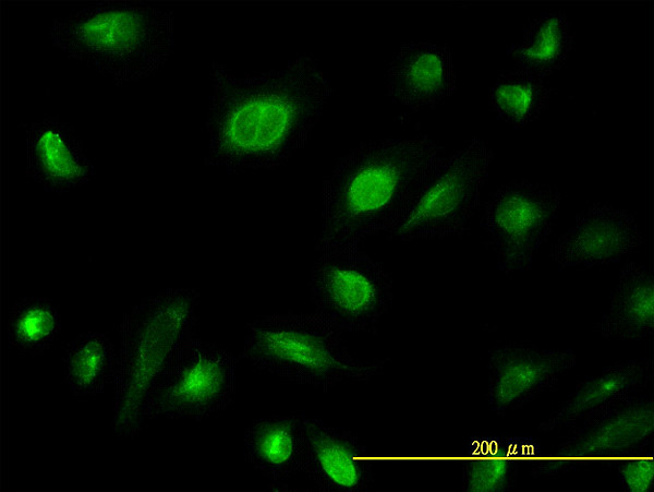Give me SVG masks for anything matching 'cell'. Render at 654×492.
<instances>
[{"mask_svg":"<svg viewBox=\"0 0 654 492\" xmlns=\"http://www.w3.org/2000/svg\"><path fill=\"white\" fill-rule=\"evenodd\" d=\"M211 93L204 165L227 173L275 169L304 147L334 93L317 59L302 55L279 70L234 74L209 69Z\"/></svg>","mask_w":654,"mask_h":492,"instance_id":"1","label":"cell"},{"mask_svg":"<svg viewBox=\"0 0 654 492\" xmlns=\"http://www.w3.org/2000/svg\"><path fill=\"white\" fill-rule=\"evenodd\" d=\"M441 153L438 141L419 135L362 142L338 158L324 180L315 250L359 245L367 236L392 231L431 180Z\"/></svg>","mask_w":654,"mask_h":492,"instance_id":"2","label":"cell"},{"mask_svg":"<svg viewBox=\"0 0 654 492\" xmlns=\"http://www.w3.org/2000/svg\"><path fill=\"white\" fill-rule=\"evenodd\" d=\"M50 44L117 86L148 79L174 55V13L144 1H97L52 20Z\"/></svg>","mask_w":654,"mask_h":492,"instance_id":"3","label":"cell"},{"mask_svg":"<svg viewBox=\"0 0 654 492\" xmlns=\"http://www.w3.org/2000/svg\"><path fill=\"white\" fill-rule=\"evenodd\" d=\"M196 289L167 288L143 298L123 316L114 379V434L136 436L147 389L177 346L195 333Z\"/></svg>","mask_w":654,"mask_h":492,"instance_id":"4","label":"cell"},{"mask_svg":"<svg viewBox=\"0 0 654 492\" xmlns=\"http://www.w3.org/2000/svg\"><path fill=\"white\" fill-rule=\"evenodd\" d=\"M342 332L318 314H272L247 324L241 357L289 381L327 389L340 382H365L387 360H356Z\"/></svg>","mask_w":654,"mask_h":492,"instance_id":"5","label":"cell"},{"mask_svg":"<svg viewBox=\"0 0 654 492\" xmlns=\"http://www.w3.org/2000/svg\"><path fill=\"white\" fill-rule=\"evenodd\" d=\"M237 358L215 343L186 336L154 376L145 395L144 423L157 418L202 421L231 405Z\"/></svg>","mask_w":654,"mask_h":492,"instance_id":"6","label":"cell"},{"mask_svg":"<svg viewBox=\"0 0 654 492\" xmlns=\"http://www.w3.org/2000/svg\"><path fill=\"white\" fill-rule=\"evenodd\" d=\"M318 252L308 281L315 313L341 332H375L392 302L388 272L359 245Z\"/></svg>","mask_w":654,"mask_h":492,"instance_id":"7","label":"cell"},{"mask_svg":"<svg viewBox=\"0 0 654 492\" xmlns=\"http://www.w3.org/2000/svg\"><path fill=\"white\" fill-rule=\"evenodd\" d=\"M493 157L492 148L477 137L443 157L419 199L387 237L401 241L462 237L480 205Z\"/></svg>","mask_w":654,"mask_h":492,"instance_id":"8","label":"cell"},{"mask_svg":"<svg viewBox=\"0 0 654 492\" xmlns=\"http://www.w3.org/2000/svg\"><path fill=\"white\" fill-rule=\"evenodd\" d=\"M561 205L552 185L526 180L499 187L484 203L481 228L506 274L529 271L538 248L547 241Z\"/></svg>","mask_w":654,"mask_h":492,"instance_id":"9","label":"cell"},{"mask_svg":"<svg viewBox=\"0 0 654 492\" xmlns=\"http://www.w3.org/2000/svg\"><path fill=\"white\" fill-rule=\"evenodd\" d=\"M545 463L535 464L533 477H558L580 466L610 465L621 452L653 440V399L639 394L623 397L590 415Z\"/></svg>","mask_w":654,"mask_h":492,"instance_id":"10","label":"cell"},{"mask_svg":"<svg viewBox=\"0 0 654 492\" xmlns=\"http://www.w3.org/2000/svg\"><path fill=\"white\" fill-rule=\"evenodd\" d=\"M577 362L572 350L506 341L488 351L487 401L499 416L522 408L556 385Z\"/></svg>","mask_w":654,"mask_h":492,"instance_id":"11","label":"cell"},{"mask_svg":"<svg viewBox=\"0 0 654 492\" xmlns=\"http://www.w3.org/2000/svg\"><path fill=\"white\" fill-rule=\"evenodd\" d=\"M27 177L45 192L63 195L90 182L95 166L73 125L59 116L20 125Z\"/></svg>","mask_w":654,"mask_h":492,"instance_id":"12","label":"cell"},{"mask_svg":"<svg viewBox=\"0 0 654 492\" xmlns=\"http://www.w3.org/2000/svg\"><path fill=\"white\" fill-rule=\"evenodd\" d=\"M642 243L643 236L630 212L595 202L577 214L574 226L553 245L550 259L559 268H590L618 262Z\"/></svg>","mask_w":654,"mask_h":492,"instance_id":"13","label":"cell"},{"mask_svg":"<svg viewBox=\"0 0 654 492\" xmlns=\"http://www.w3.org/2000/svg\"><path fill=\"white\" fill-rule=\"evenodd\" d=\"M387 95L411 111L435 108L457 88L451 52L427 40L403 44L385 74Z\"/></svg>","mask_w":654,"mask_h":492,"instance_id":"14","label":"cell"},{"mask_svg":"<svg viewBox=\"0 0 654 492\" xmlns=\"http://www.w3.org/2000/svg\"><path fill=\"white\" fill-rule=\"evenodd\" d=\"M302 471L320 491L359 492L371 488V457L348 430L327 427L322 420H305Z\"/></svg>","mask_w":654,"mask_h":492,"instance_id":"15","label":"cell"},{"mask_svg":"<svg viewBox=\"0 0 654 492\" xmlns=\"http://www.w3.org/2000/svg\"><path fill=\"white\" fill-rule=\"evenodd\" d=\"M653 381L652 358L619 361L582 379L564 403L537 427L558 432L578 425L590 415L629 395L639 394Z\"/></svg>","mask_w":654,"mask_h":492,"instance_id":"16","label":"cell"},{"mask_svg":"<svg viewBox=\"0 0 654 492\" xmlns=\"http://www.w3.org/2000/svg\"><path fill=\"white\" fill-rule=\"evenodd\" d=\"M304 411L257 419L244 433V456L274 489L302 471L305 449Z\"/></svg>","mask_w":654,"mask_h":492,"instance_id":"17","label":"cell"},{"mask_svg":"<svg viewBox=\"0 0 654 492\" xmlns=\"http://www.w3.org/2000/svg\"><path fill=\"white\" fill-rule=\"evenodd\" d=\"M653 281L652 273L644 265L625 264L610 296L609 310L596 323V331L605 338L618 340H642L652 336Z\"/></svg>","mask_w":654,"mask_h":492,"instance_id":"18","label":"cell"},{"mask_svg":"<svg viewBox=\"0 0 654 492\" xmlns=\"http://www.w3.org/2000/svg\"><path fill=\"white\" fill-rule=\"evenodd\" d=\"M118 351L106 332H84L63 349L61 371L72 397H94L114 383Z\"/></svg>","mask_w":654,"mask_h":492,"instance_id":"19","label":"cell"},{"mask_svg":"<svg viewBox=\"0 0 654 492\" xmlns=\"http://www.w3.org/2000/svg\"><path fill=\"white\" fill-rule=\"evenodd\" d=\"M573 41L567 15L562 11L546 12L531 20L521 40L506 52L518 69L545 77L566 64Z\"/></svg>","mask_w":654,"mask_h":492,"instance_id":"20","label":"cell"},{"mask_svg":"<svg viewBox=\"0 0 654 492\" xmlns=\"http://www.w3.org/2000/svg\"><path fill=\"white\" fill-rule=\"evenodd\" d=\"M552 94L545 77L517 69L498 75L489 88L488 100L500 121L521 129L547 109Z\"/></svg>","mask_w":654,"mask_h":492,"instance_id":"21","label":"cell"},{"mask_svg":"<svg viewBox=\"0 0 654 492\" xmlns=\"http://www.w3.org/2000/svg\"><path fill=\"white\" fill-rule=\"evenodd\" d=\"M61 331V312L49 298L22 297L9 311L8 345L24 357L44 355L59 338Z\"/></svg>","mask_w":654,"mask_h":492,"instance_id":"22","label":"cell"},{"mask_svg":"<svg viewBox=\"0 0 654 492\" xmlns=\"http://www.w3.org/2000/svg\"><path fill=\"white\" fill-rule=\"evenodd\" d=\"M522 439H493L487 447H468L463 464L464 491H508L516 485Z\"/></svg>","mask_w":654,"mask_h":492,"instance_id":"23","label":"cell"},{"mask_svg":"<svg viewBox=\"0 0 654 492\" xmlns=\"http://www.w3.org/2000/svg\"><path fill=\"white\" fill-rule=\"evenodd\" d=\"M610 465L615 467L620 480V488L623 491L647 492L653 490V440L621 452Z\"/></svg>","mask_w":654,"mask_h":492,"instance_id":"24","label":"cell"}]
</instances>
